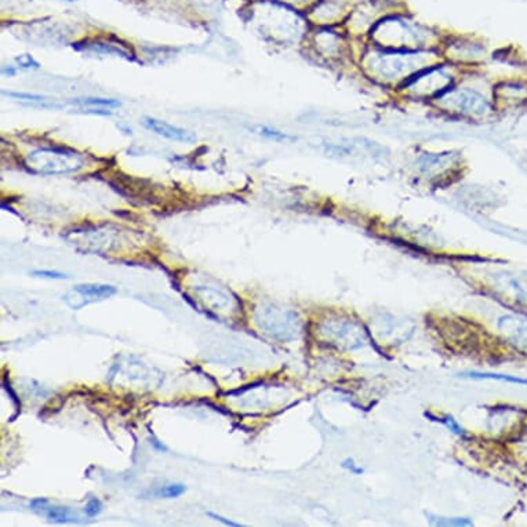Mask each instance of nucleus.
Instances as JSON below:
<instances>
[{"instance_id":"f257e3e1","label":"nucleus","mask_w":527,"mask_h":527,"mask_svg":"<svg viewBox=\"0 0 527 527\" xmlns=\"http://www.w3.org/2000/svg\"><path fill=\"white\" fill-rule=\"evenodd\" d=\"M428 56L420 50L374 53L367 57L366 68L374 79L383 83H405L408 79L428 68Z\"/></svg>"},{"instance_id":"f03ea898","label":"nucleus","mask_w":527,"mask_h":527,"mask_svg":"<svg viewBox=\"0 0 527 527\" xmlns=\"http://www.w3.org/2000/svg\"><path fill=\"white\" fill-rule=\"evenodd\" d=\"M25 166L35 174L64 176L82 170L86 166V158L64 147L39 148L26 155Z\"/></svg>"},{"instance_id":"7ed1b4c3","label":"nucleus","mask_w":527,"mask_h":527,"mask_svg":"<svg viewBox=\"0 0 527 527\" xmlns=\"http://www.w3.org/2000/svg\"><path fill=\"white\" fill-rule=\"evenodd\" d=\"M454 87V76L446 65H430L403 83L417 97L436 100Z\"/></svg>"},{"instance_id":"20e7f679","label":"nucleus","mask_w":527,"mask_h":527,"mask_svg":"<svg viewBox=\"0 0 527 527\" xmlns=\"http://www.w3.org/2000/svg\"><path fill=\"white\" fill-rule=\"evenodd\" d=\"M374 40L385 50L416 51L422 43V35L412 25L399 21H385L383 29L376 26L371 32Z\"/></svg>"},{"instance_id":"39448f33","label":"nucleus","mask_w":527,"mask_h":527,"mask_svg":"<svg viewBox=\"0 0 527 527\" xmlns=\"http://www.w3.org/2000/svg\"><path fill=\"white\" fill-rule=\"evenodd\" d=\"M435 101L449 112L469 117H482L492 110L490 101L482 93L468 87H453Z\"/></svg>"},{"instance_id":"423d86ee","label":"nucleus","mask_w":527,"mask_h":527,"mask_svg":"<svg viewBox=\"0 0 527 527\" xmlns=\"http://www.w3.org/2000/svg\"><path fill=\"white\" fill-rule=\"evenodd\" d=\"M142 126L147 130L152 131L153 134H156L159 137H163L166 140H170V141L184 142V144H194L198 140V137H196V134L194 131L183 128V127H178V126H174V124H170V123H167L165 120H160V119H156V117L145 116L142 119Z\"/></svg>"},{"instance_id":"0eeeda50","label":"nucleus","mask_w":527,"mask_h":527,"mask_svg":"<svg viewBox=\"0 0 527 527\" xmlns=\"http://www.w3.org/2000/svg\"><path fill=\"white\" fill-rule=\"evenodd\" d=\"M496 279V289H501L505 297H510L507 300H512L517 306L527 308V278L503 274Z\"/></svg>"},{"instance_id":"6e6552de","label":"nucleus","mask_w":527,"mask_h":527,"mask_svg":"<svg viewBox=\"0 0 527 527\" xmlns=\"http://www.w3.org/2000/svg\"><path fill=\"white\" fill-rule=\"evenodd\" d=\"M454 155L453 152H444V153H425L419 158L417 167L424 176H437L442 174L447 166L453 165Z\"/></svg>"},{"instance_id":"1a4fd4ad","label":"nucleus","mask_w":527,"mask_h":527,"mask_svg":"<svg viewBox=\"0 0 527 527\" xmlns=\"http://www.w3.org/2000/svg\"><path fill=\"white\" fill-rule=\"evenodd\" d=\"M500 330L515 344L527 345V317H504L499 321Z\"/></svg>"},{"instance_id":"9d476101","label":"nucleus","mask_w":527,"mask_h":527,"mask_svg":"<svg viewBox=\"0 0 527 527\" xmlns=\"http://www.w3.org/2000/svg\"><path fill=\"white\" fill-rule=\"evenodd\" d=\"M75 292H78L82 296L93 297V299H109L117 293V289L115 286L109 285H97V283H86V285H78L75 287Z\"/></svg>"},{"instance_id":"9b49d317","label":"nucleus","mask_w":527,"mask_h":527,"mask_svg":"<svg viewBox=\"0 0 527 527\" xmlns=\"http://www.w3.org/2000/svg\"><path fill=\"white\" fill-rule=\"evenodd\" d=\"M527 96V87L521 83H504L501 87H497L496 97L497 100L504 101H518Z\"/></svg>"},{"instance_id":"f8f14e48","label":"nucleus","mask_w":527,"mask_h":527,"mask_svg":"<svg viewBox=\"0 0 527 527\" xmlns=\"http://www.w3.org/2000/svg\"><path fill=\"white\" fill-rule=\"evenodd\" d=\"M462 378H474V380H497L504 383H512V384H521L527 385L526 378H519L515 376H507V374H492V373H478V371H469L460 374Z\"/></svg>"},{"instance_id":"ddd939ff","label":"nucleus","mask_w":527,"mask_h":527,"mask_svg":"<svg viewBox=\"0 0 527 527\" xmlns=\"http://www.w3.org/2000/svg\"><path fill=\"white\" fill-rule=\"evenodd\" d=\"M250 130L254 134H258L261 137H265V138H269V140H274V141H278V142H286V141H292L293 140V137H290L289 134L282 133V131H279L276 128H272L269 126L256 124V126H250Z\"/></svg>"},{"instance_id":"4468645a","label":"nucleus","mask_w":527,"mask_h":527,"mask_svg":"<svg viewBox=\"0 0 527 527\" xmlns=\"http://www.w3.org/2000/svg\"><path fill=\"white\" fill-rule=\"evenodd\" d=\"M71 103L76 104V106H93V108L101 106V108H106V109H112V108H117V106H122V103L119 100H115V99H97V97L76 99V100H72Z\"/></svg>"},{"instance_id":"2eb2a0df","label":"nucleus","mask_w":527,"mask_h":527,"mask_svg":"<svg viewBox=\"0 0 527 527\" xmlns=\"http://www.w3.org/2000/svg\"><path fill=\"white\" fill-rule=\"evenodd\" d=\"M46 517L57 524H68V522H76V518L71 515L69 508L67 507H50L46 510Z\"/></svg>"},{"instance_id":"dca6fc26","label":"nucleus","mask_w":527,"mask_h":527,"mask_svg":"<svg viewBox=\"0 0 527 527\" xmlns=\"http://www.w3.org/2000/svg\"><path fill=\"white\" fill-rule=\"evenodd\" d=\"M87 49H90L92 51H96V53H101V54H113V56H117V57H123L128 61H135L131 56H128L127 51L116 47L115 44H106V43H96V44H90Z\"/></svg>"},{"instance_id":"f3484780","label":"nucleus","mask_w":527,"mask_h":527,"mask_svg":"<svg viewBox=\"0 0 527 527\" xmlns=\"http://www.w3.org/2000/svg\"><path fill=\"white\" fill-rule=\"evenodd\" d=\"M426 518L428 521L432 524V525H436V526H471L472 522L468 521V519H461V518H455V519H449V518H437V517H433L430 514H426Z\"/></svg>"},{"instance_id":"a211bd4d","label":"nucleus","mask_w":527,"mask_h":527,"mask_svg":"<svg viewBox=\"0 0 527 527\" xmlns=\"http://www.w3.org/2000/svg\"><path fill=\"white\" fill-rule=\"evenodd\" d=\"M3 96L6 97H10V99H14V100H19V101H28L29 104H35V103H39V104H43L46 101H49L44 96H39V94H31V93H15V92H3L1 93Z\"/></svg>"},{"instance_id":"6ab92c4d","label":"nucleus","mask_w":527,"mask_h":527,"mask_svg":"<svg viewBox=\"0 0 527 527\" xmlns=\"http://www.w3.org/2000/svg\"><path fill=\"white\" fill-rule=\"evenodd\" d=\"M185 486L184 485H180V483H176V485H167L165 487H162L160 490L156 492V494L159 497H165V499H177L180 496H183L185 493Z\"/></svg>"},{"instance_id":"aec40b11","label":"nucleus","mask_w":527,"mask_h":527,"mask_svg":"<svg viewBox=\"0 0 527 527\" xmlns=\"http://www.w3.org/2000/svg\"><path fill=\"white\" fill-rule=\"evenodd\" d=\"M425 416L428 417V419H433V421H437L440 422V424H443V425H446L451 432H454L455 435H458V436H464L465 435V432H464V429L458 425V422L455 421L453 417H450V416H444V417H435V416H432V415H428V413H425Z\"/></svg>"},{"instance_id":"412c9836","label":"nucleus","mask_w":527,"mask_h":527,"mask_svg":"<svg viewBox=\"0 0 527 527\" xmlns=\"http://www.w3.org/2000/svg\"><path fill=\"white\" fill-rule=\"evenodd\" d=\"M15 62L22 69H39L40 68V64L29 54H22L19 57H15Z\"/></svg>"},{"instance_id":"4be33fe9","label":"nucleus","mask_w":527,"mask_h":527,"mask_svg":"<svg viewBox=\"0 0 527 527\" xmlns=\"http://www.w3.org/2000/svg\"><path fill=\"white\" fill-rule=\"evenodd\" d=\"M103 511V504L99 499L93 497L89 500V503L86 504L85 507V514L87 518H96L97 515H100Z\"/></svg>"},{"instance_id":"5701e85b","label":"nucleus","mask_w":527,"mask_h":527,"mask_svg":"<svg viewBox=\"0 0 527 527\" xmlns=\"http://www.w3.org/2000/svg\"><path fill=\"white\" fill-rule=\"evenodd\" d=\"M32 276L44 278V279H58V281H62V279L68 278L65 274L58 272V271H51V269H37V271H33Z\"/></svg>"},{"instance_id":"b1692460","label":"nucleus","mask_w":527,"mask_h":527,"mask_svg":"<svg viewBox=\"0 0 527 527\" xmlns=\"http://www.w3.org/2000/svg\"><path fill=\"white\" fill-rule=\"evenodd\" d=\"M209 517H211L212 519H215L217 522H221V524H224L225 526H232V527L242 526L240 524H236V522H232V521H229V519H226V518H224V517H221V515H217V514H214V512H209Z\"/></svg>"},{"instance_id":"393cba45","label":"nucleus","mask_w":527,"mask_h":527,"mask_svg":"<svg viewBox=\"0 0 527 527\" xmlns=\"http://www.w3.org/2000/svg\"><path fill=\"white\" fill-rule=\"evenodd\" d=\"M342 467L348 468V469H349L352 474H356V475H359V474H363V469H362V468H358V467H355V464H353L352 461H349V460L344 461Z\"/></svg>"},{"instance_id":"a878e982","label":"nucleus","mask_w":527,"mask_h":527,"mask_svg":"<svg viewBox=\"0 0 527 527\" xmlns=\"http://www.w3.org/2000/svg\"><path fill=\"white\" fill-rule=\"evenodd\" d=\"M46 503H47L46 499H35V500H32L31 507H32V510H37V508H42Z\"/></svg>"},{"instance_id":"bb28decb","label":"nucleus","mask_w":527,"mask_h":527,"mask_svg":"<svg viewBox=\"0 0 527 527\" xmlns=\"http://www.w3.org/2000/svg\"><path fill=\"white\" fill-rule=\"evenodd\" d=\"M1 74H3V75H8V76H14V75H15V69H12V68H8V69L3 68V69H1Z\"/></svg>"},{"instance_id":"cd10ccee","label":"nucleus","mask_w":527,"mask_h":527,"mask_svg":"<svg viewBox=\"0 0 527 527\" xmlns=\"http://www.w3.org/2000/svg\"><path fill=\"white\" fill-rule=\"evenodd\" d=\"M61 1H69L71 3V1H78V0H61Z\"/></svg>"}]
</instances>
